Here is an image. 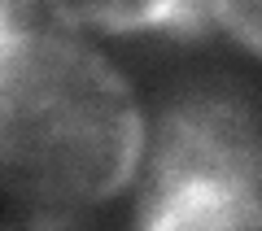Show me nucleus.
<instances>
[{
    "label": "nucleus",
    "mask_w": 262,
    "mask_h": 231,
    "mask_svg": "<svg viewBox=\"0 0 262 231\" xmlns=\"http://www.w3.org/2000/svg\"><path fill=\"white\" fill-rule=\"evenodd\" d=\"M144 109L57 9L9 5L0 35V192L27 214H83L136 183Z\"/></svg>",
    "instance_id": "obj_1"
},
{
    "label": "nucleus",
    "mask_w": 262,
    "mask_h": 231,
    "mask_svg": "<svg viewBox=\"0 0 262 231\" xmlns=\"http://www.w3.org/2000/svg\"><path fill=\"white\" fill-rule=\"evenodd\" d=\"M136 214L179 196H262V109L236 87L175 92L144 122Z\"/></svg>",
    "instance_id": "obj_2"
},
{
    "label": "nucleus",
    "mask_w": 262,
    "mask_h": 231,
    "mask_svg": "<svg viewBox=\"0 0 262 231\" xmlns=\"http://www.w3.org/2000/svg\"><path fill=\"white\" fill-rule=\"evenodd\" d=\"M131 231H262V196H179L136 214Z\"/></svg>",
    "instance_id": "obj_3"
},
{
    "label": "nucleus",
    "mask_w": 262,
    "mask_h": 231,
    "mask_svg": "<svg viewBox=\"0 0 262 231\" xmlns=\"http://www.w3.org/2000/svg\"><path fill=\"white\" fill-rule=\"evenodd\" d=\"M210 27H223L236 44L262 57V5H206Z\"/></svg>",
    "instance_id": "obj_4"
},
{
    "label": "nucleus",
    "mask_w": 262,
    "mask_h": 231,
    "mask_svg": "<svg viewBox=\"0 0 262 231\" xmlns=\"http://www.w3.org/2000/svg\"><path fill=\"white\" fill-rule=\"evenodd\" d=\"M5 231H96V227H88L79 214H27Z\"/></svg>",
    "instance_id": "obj_5"
},
{
    "label": "nucleus",
    "mask_w": 262,
    "mask_h": 231,
    "mask_svg": "<svg viewBox=\"0 0 262 231\" xmlns=\"http://www.w3.org/2000/svg\"><path fill=\"white\" fill-rule=\"evenodd\" d=\"M5 27H9V5H0V35H5Z\"/></svg>",
    "instance_id": "obj_6"
}]
</instances>
